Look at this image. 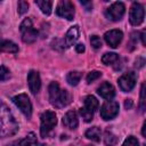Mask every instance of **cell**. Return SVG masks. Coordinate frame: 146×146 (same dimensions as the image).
Segmentation results:
<instances>
[{
    "instance_id": "cell-1",
    "label": "cell",
    "mask_w": 146,
    "mask_h": 146,
    "mask_svg": "<svg viewBox=\"0 0 146 146\" xmlns=\"http://www.w3.org/2000/svg\"><path fill=\"white\" fill-rule=\"evenodd\" d=\"M18 123L9 107L6 104L0 103V138L11 137L18 131Z\"/></svg>"
},
{
    "instance_id": "cell-2",
    "label": "cell",
    "mask_w": 146,
    "mask_h": 146,
    "mask_svg": "<svg viewBox=\"0 0 146 146\" xmlns=\"http://www.w3.org/2000/svg\"><path fill=\"white\" fill-rule=\"evenodd\" d=\"M48 92H49L50 104L57 108H63V107L67 106L72 100L71 94L67 90L62 89L57 82H51L49 84Z\"/></svg>"
},
{
    "instance_id": "cell-3",
    "label": "cell",
    "mask_w": 146,
    "mask_h": 146,
    "mask_svg": "<svg viewBox=\"0 0 146 146\" xmlns=\"http://www.w3.org/2000/svg\"><path fill=\"white\" fill-rule=\"evenodd\" d=\"M40 133L42 138L48 137V135L50 133V131L54 129V127L57 124V116L55 114V112L52 111H46L41 114L40 116Z\"/></svg>"
},
{
    "instance_id": "cell-4",
    "label": "cell",
    "mask_w": 146,
    "mask_h": 146,
    "mask_svg": "<svg viewBox=\"0 0 146 146\" xmlns=\"http://www.w3.org/2000/svg\"><path fill=\"white\" fill-rule=\"evenodd\" d=\"M19 31L22 35V40L25 43H33L38 39V31L34 29L32 21L30 18H25L21 25H19Z\"/></svg>"
},
{
    "instance_id": "cell-5",
    "label": "cell",
    "mask_w": 146,
    "mask_h": 146,
    "mask_svg": "<svg viewBox=\"0 0 146 146\" xmlns=\"http://www.w3.org/2000/svg\"><path fill=\"white\" fill-rule=\"evenodd\" d=\"M83 104L84 106L82 108H80V115L82 116V119L86 121V122H90L94 117V113L95 111L98 108V100L96 97L94 96H87L83 100Z\"/></svg>"
},
{
    "instance_id": "cell-6",
    "label": "cell",
    "mask_w": 146,
    "mask_h": 146,
    "mask_svg": "<svg viewBox=\"0 0 146 146\" xmlns=\"http://www.w3.org/2000/svg\"><path fill=\"white\" fill-rule=\"evenodd\" d=\"M13 102L27 119H31V116H32V104H31L30 98L27 97L26 94H19L17 96L13 97Z\"/></svg>"
},
{
    "instance_id": "cell-7",
    "label": "cell",
    "mask_w": 146,
    "mask_h": 146,
    "mask_svg": "<svg viewBox=\"0 0 146 146\" xmlns=\"http://www.w3.org/2000/svg\"><path fill=\"white\" fill-rule=\"evenodd\" d=\"M56 15L68 21H72L74 17V6L70 0H60L56 7Z\"/></svg>"
},
{
    "instance_id": "cell-8",
    "label": "cell",
    "mask_w": 146,
    "mask_h": 146,
    "mask_svg": "<svg viewBox=\"0 0 146 146\" xmlns=\"http://www.w3.org/2000/svg\"><path fill=\"white\" fill-rule=\"evenodd\" d=\"M144 17H145V10L143 5L135 2L131 8H130V13H129V22L131 25L133 26H138L144 22Z\"/></svg>"
},
{
    "instance_id": "cell-9",
    "label": "cell",
    "mask_w": 146,
    "mask_h": 146,
    "mask_svg": "<svg viewBox=\"0 0 146 146\" xmlns=\"http://www.w3.org/2000/svg\"><path fill=\"white\" fill-rule=\"evenodd\" d=\"M119 114V104L114 100H107L100 107V116L103 120H112Z\"/></svg>"
},
{
    "instance_id": "cell-10",
    "label": "cell",
    "mask_w": 146,
    "mask_h": 146,
    "mask_svg": "<svg viewBox=\"0 0 146 146\" xmlns=\"http://www.w3.org/2000/svg\"><path fill=\"white\" fill-rule=\"evenodd\" d=\"M124 13H125V7H124V5H123L122 2H120V1H117V2H114L113 5H111V6L106 9L105 15H106V17H107L108 19L116 22V21H120V19L123 17Z\"/></svg>"
},
{
    "instance_id": "cell-11",
    "label": "cell",
    "mask_w": 146,
    "mask_h": 146,
    "mask_svg": "<svg viewBox=\"0 0 146 146\" xmlns=\"http://www.w3.org/2000/svg\"><path fill=\"white\" fill-rule=\"evenodd\" d=\"M136 81H137V75L136 73L133 72H127L124 73L123 75H121L119 78V86L121 88L122 91L124 92H129L133 89L135 84H136Z\"/></svg>"
},
{
    "instance_id": "cell-12",
    "label": "cell",
    "mask_w": 146,
    "mask_h": 146,
    "mask_svg": "<svg viewBox=\"0 0 146 146\" xmlns=\"http://www.w3.org/2000/svg\"><path fill=\"white\" fill-rule=\"evenodd\" d=\"M27 84L30 88V91L33 95H36L41 88V80H40V75L38 71L31 70L27 73Z\"/></svg>"
},
{
    "instance_id": "cell-13",
    "label": "cell",
    "mask_w": 146,
    "mask_h": 146,
    "mask_svg": "<svg viewBox=\"0 0 146 146\" xmlns=\"http://www.w3.org/2000/svg\"><path fill=\"white\" fill-rule=\"evenodd\" d=\"M105 38V41L106 43L112 47V48H116L120 42L122 41V38H123V33L122 31L120 30H111V31H107L104 35Z\"/></svg>"
},
{
    "instance_id": "cell-14",
    "label": "cell",
    "mask_w": 146,
    "mask_h": 146,
    "mask_svg": "<svg viewBox=\"0 0 146 146\" xmlns=\"http://www.w3.org/2000/svg\"><path fill=\"white\" fill-rule=\"evenodd\" d=\"M97 92L100 95V97H103V98H105L107 100L112 99L115 96V89H114V87L110 82H103L98 87Z\"/></svg>"
},
{
    "instance_id": "cell-15",
    "label": "cell",
    "mask_w": 146,
    "mask_h": 146,
    "mask_svg": "<svg viewBox=\"0 0 146 146\" xmlns=\"http://www.w3.org/2000/svg\"><path fill=\"white\" fill-rule=\"evenodd\" d=\"M79 35H80V30H79V26L78 25H74L72 26L65 34V38H64V43L66 47H71L75 43V41L79 39Z\"/></svg>"
},
{
    "instance_id": "cell-16",
    "label": "cell",
    "mask_w": 146,
    "mask_h": 146,
    "mask_svg": "<svg viewBox=\"0 0 146 146\" xmlns=\"http://www.w3.org/2000/svg\"><path fill=\"white\" fill-rule=\"evenodd\" d=\"M63 124L68 129H75L79 124L78 121V114L75 111H68L63 116Z\"/></svg>"
},
{
    "instance_id": "cell-17",
    "label": "cell",
    "mask_w": 146,
    "mask_h": 146,
    "mask_svg": "<svg viewBox=\"0 0 146 146\" xmlns=\"http://www.w3.org/2000/svg\"><path fill=\"white\" fill-rule=\"evenodd\" d=\"M18 51V46L9 40H2L0 39V52H10L16 54Z\"/></svg>"
},
{
    "instance_id": "cell-18",
    "label": "cell",
    "mask_w": 146,
    "mask_h": 146,
    "mask_svg": "<svg viewBox=\"0 0 146 146\" xmlns=\"http://www.w3.org/2000/svg\"><path fill=\"white\" fill-rule=\"evenodd\" d=\"M35 3L39 7V9L42 11V14H44L46 16L51 14L52 0H35Z\"/></svg>"
},
{
    "instance_id": "cell-19",
    "label": "cell",
    "mask_w": 146,
    "mask_h": 146,
    "mask_svg": "<svg viewBox=\"0 0 146 146\" xmlns=\"http://www.w3.org/2000/svg\"><path fill=\"white\" fill-rule=\"evenodd\" d=\"M100 135H102V131L98 127L89 128L86 131V137L90 140H94V141H99L100 140Z\"/></svg>"
},
{
    "instance_id": "cell-20",
    "label": "cell",
    "mask_w": 146,
    "mask_h": 146,
    "mask_svg": "<svg viewBox=\"0 0 146 146\" xmlns=\"http://www.w3.org/2000/svg\"><path fill=\"white\" fill-rule=\"evenodd\" d=\"M119 59V55L115 52H106L104 54V56L102 57V62L105 65H112L113 63H115Z\"/></svg>"
},
{
    "instance_id": "cell-21",
    "label": "cell",
    "mask_w": 146,
    "mask_h": 146,
    "mask_svg": "<svg viewBox=\"0 0 146 146\" xmlns=\"http://www.w3.org/2000/svg\"><path fill=\"white\" fill-rule=\"evenodd\" d=\"M80 79H81V73L78 71H72L66 76V80L71 86H76L80 82Z\"/></svg>"
},
{
    "instance_id": "cell-22",
    "label": "cell",
    "mask_w": 146,
    "mask_h": 146,
    "mask_svg": "<svg viewBox=\"0 0 146 146\" xmlns=\"http://www.w3.org/2000/svg\"><path fill=\"white\" fill-rule=\"evenodd\" d=\"M18 144H38V140H36V137L33 132H30L24 139L22 140H18L17 141Z\"/></svg>"
},
{
    "instance_id": "cell-23",
    "label": "cell",
    "mask_w": 146,
    "mask_h": 146,
    "mask_svg": "<svg viewBox=\"0 0 146 146\" xmlns=\"http://www.w3.org/2000/svg\"><path fill=\"white\" fill-rule=\"evenodd\" d=\"M100 76H102V72H99V71H91L87 75V82L88 83H91V82L96 81L97 79H99Z\"/></svg>"
},
{
    "instance_id": "cell-24",
    "label": "cell",
    "mask_w": 146,
    "mask_h": 146,
    "mask_svg": "<svg viewBox=\"0 0 146 146\" xmlns=\"http://www.w3.org/2000/svg\"><path fill=\"white\" fill-rule=\"evenodd\" d=\"M145 83L141 84V89H140V102H139V108H140V112L144 113L145 111Z\"/></svg>"
},
{
    "instance_id": "cell-25",
    "label": "cell",
    "mask_w": 146,
    "mask_h": 146,
    "mask_svg": "<svg viewBox=\"0 0 146 146\" xmlns=\"http://www.w3.org/2000/svg\"><path fill=\"white\" fill-rule=\"evenodd\" d=\"M9 78H10L9 70L5 65H1L0 66V81H7Z\"/></svg>"
},
{
    "instance_id": "cell-26",
    "label": "cell",
    "mask_w": 146,
    "mask_h": 146,
    "mask_svg": "<svg viewBox=\"0 0 146 146\" xmlns=\"http://www.w3.org/2000/svg\"><path fill=\"white\" fill-rule=\"evenodd\" d=\"M18 14L19 15H24L27 10H29V3L25 0H18Z\"/></svg>"
},
{
    "instance_id": "cell-27",
    "label": "cell",
    "mask_w": 146,
    "mask_h": 146,
    "mask_svg": "<svg viewBox=\"0 0 146 146\" xmlns=\"http://www.w3.org/2000/svg\"><path fill=\"white\" fill-rule=\"evenodd\" d=\"M90 43H91L92 48H95V49H98V48L102 47V40L97 35H91L90 36Z\"/></svg>"
},
{
    "instance_id": "cell-28",
    "label": "cell",
    "mask_w": 146,
    "mask_h": 146,
    "mask_svg": "<svg viewBox=\"0 0 146 146\" xmlns=\"http://www.w3.org/2000/svg\"><path fill=\"white\" fill-rule=\"evenodd\" d=\"M139 143H138V140H137V138L136 137H133V136H129L124 141H123V145H138Z\"/></svg>"
},
{
    "instance_id": "cell-29",
    "label": "cell",
    "mask_w": 146,
    "mask_h": 146,
    "mask_svg": "<svg viewBox=\"0 0 146 146\" xmlns=\"http://www.w3.org/2000/svg\"><path fill=\"white\" fill-rule=\"evenodd\" d=\"M79 1L87 11H90L92 9V1L91 0H79Z\"/></svg>"
},
{
    "instance_id": "cell-30",
    "label": "cell",
    "mask_w": 146,
    "mask_h": 146,
    "mask_svg": "<svg viewBox=\"0 0 146 146\" xmlns=\"http://www.w3.org/2000/svg\"><path fill=\"white\" fill-rule=\"evenodd\" d=\"M115 141H116V138L114 137V136H112V133L111 132H106V137H105V144H110V145H112V144H115Z\"/></svg>"
},
{
    "instance_id": "cell-31",
    "label": "cell",
    "mask_w": 146,
    "mask_h": 146,
    "mask_svg": "<svg viewBox=\"0 0 146 146\" xmlns=\"http://www.w3.org/2000/svg\"><path fill=\"white\" fill-rule=\"evenodd\" d=\"M75 50L78 51V52H84V50H86V48H84V44L83 43H78L76 46H75Z\"/></svg>"
},
{
    "instance_id": "cell-32",
    "label": "cell",
    "mask_w": 146,
    "mask_h": 146,
    "mask_svg": "<svg viewBox=\"0 0 146 146\" xmlns=\"http://www.w3.org/2000/svg\"><path fill=\"white\" fill-rule=\"evenodd\" d=\"M144 63H145V59L144 58H141V57H139V58H137V60H136V67H143L144 66Z\"/></svg>"
},
{
    "instance_id": "cell-33",
    "label": "cell",
    "mask_w": 146,
    "mask_h": 146,
    "mask_svg": "<svg viewBox=\"0 0 146 146\" xmlns=\"http://www.w3.org/2000/svg\"><path fill=\"white\" fill-rule=\"evenodd\" d=\"M124 107H125L127 110H130V108L132 107V100H131V99H125V102H124Z\"/></svg>"
},
{
    "instance_id": "cell-34",
    "label": "cell",
    "mask_w": 146,
    "mask_h": 146,
    "mask_svg": "<svg viewBox=\"0 0 146 146\" xmlns=\"http://www.w3.org/2000/svg\"><path fill=\"white\" fill-rule=\"evenodd\" d=\"M145 127H146V122H144V124H143V129H141V135L146 138V132H145Z\"/></svg>"
},
{
    "instance_id": "cell-35",
    "label": "cell",
    "mask_w": 146,
    "mask_h": 146,
    "mask_svg": "<svg viewBox=\"0 0 146 146\" xmlns=\"http://www.w3.org/2000/svg\"><path fill=\"white\" fill-rule=\"evenodd\" d=\"M141 41H143V44L145 46V32H141Z\"/></svg>"
},
{
    "instance_id": "cell-36",
    "label": "cell",
    "mask_w": 146,
    "mask_h": 146,
    "mask_svg": "<svg viewBox=\"0 0 146 146\" xmlns=\"http://www.w3.org/2000/svg\"><path fill=\"white\" fill-rule=\"evenodd\" d=\"M104 1H108V0H104Z\"/></svg>"
},
{
    "instance_id": "cell-37",
    "label": "cell",
    "mask_w": 146,
    "mask_h": 146,
    "mask_svg": "<svg viewBox=\"0 0 146 146\" xmlns=\"http://www.w3.org/2000/svg\"><path fill=\"white\" fill-rule=\"evenodd\" d=\"M1 1H2V0H0V2H1Z\"/></svg>"
}]
</instances>
